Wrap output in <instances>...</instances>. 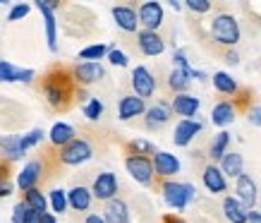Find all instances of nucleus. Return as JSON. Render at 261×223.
Listing matches in <instances>:
<instances>
[{"label": "nucleus", "instance_id": "nucleus-1", "mask_svg": "<svg viewBox=\"0 0 261 223\" xmlns=\"http://www.w3.org/2000/svg\"><path fill=\"white\" fill-rule=\"evenodd\" d=\"M211 36L223 46H235L240 41V24L232 15H216L211 22Z\"/></svg>", "mask_w": 261, "mask_h": 223}, {"label": "nucleus", "instance_id": "nucleus-2", "mask_svg": "<svg viewBox=\"0 0 261 223\" xmlns=\"http://www.w3.org/2000/svg\"><path fill=\"white\" fill-rule=\"evenodd\" d=\"M194 197H197V190L190 183H173L170 180V183L163 185V200H166L168 207L177 209V211H182Z\"/></svg>", "mask_w": 261, "mask_h": 223}, {"label": "nucleus", "instance_id": "nucleus-3", "mask_svg": "<svg viewBox=\"0 0 261 223\" xmlns=\"http://www.w3.org/2000/svg\"><path fill=\"white\" fill-rule=\"evenodd\" d=\"M91 156H94V152H91V144L87 139H72L67 146L60 149V161L67 163V166H80Z\"/></svg>", "mask_w": 261, "mask_h": 223}, {"label": "nucleus", "instance_id": "nucleus-4", "mask_svg": "<svg viewBox=\"0 0 261 223\" xmlns=\"http://www.w3.org/2000/svg\"><path fill=\"white\" fill-rule=\"evenodd\" d=\"M125 168H127V173L135 178L137 183H142V185H151V180H153V161L146 159V156H127L125 161Z\"/></svg>", "mask_w": 261, "mask_h": 223}, {"label": "nucleus", "instance_id": "nucleus-5", "mask_svg": "<svg viewBox=\"0 0 261 223\" xmlns=\"http://www.w3.org/2000/svg\"><path fill=\"white\" fill-rule=\"evenodd\" d=\"M91 194L101 202H113L118 194V178L113 173H98L91 185Z\"/></svg>", "mask_w": 261, "mask_h": 223}, {"label": "nucleus", "instance_id": "nucleus-6", "mask_svg": "<svg viewBox=\"0 0 261 223\" xmlns=\"http://www.w3.org/2000/svg\"><path fill=\"white\" fill-rule=\"evenodd\" d=\"M132 89H135V96H139V98H149L156 91V80L144 65L132 70Z\"/></svg>", "mask_w": 261, "mask_h": 223}, {"label": "nucleus", "instance_id": "nucleus-7", "mask_svg": "<svg viewBox=\"0 0 261 223\" xmlns=\"http://www.w3.org/2000/svg\"><path fill=\"white\" fill-rule=\"evenodd\" d=\"M137 15H139V22L144 24V29H146V32H156L161 24H163V5L156 3V0L144 3Z\"/></svg>", "mask_w": 261, "mask_h": 223}, {"label": "nucleus", "instance_id": "nucleus-8", "mask_svg": "<svg viewBox=\"0 0 261 223\" xmlns=\"http://www.w3.org/2000/svg\"><path fill=\"white\" fill-rule=\"evenodd\" d=\"M63 77H65V75H60V80L50 77V80H46V87H43L46 101L53 106V108H60V106H65V98H67V91H70Z\"/></svg>", "mask_w": 261, "mask_h": 223}, {"label": "nucleus", "instance_id": "nucleus-9", "mask_svg": "<svg viewBox=\"0 0 261 223\" xmlns=\"http://www.w3.org/2000/svg\"><path fill=\"white\" fill-rule=\"evenodd\" d=\"M199 98L197 96H190V94H177L173 98V104H170V108H173L175 115H182V120H194V115H197L199 111Z\"/></svg>", "mask_w": 261, "mask_h": 223}, {"label": "nucleus", "instance_id": "nucleus-10", "mask_svg": "<svg viewBox=\"0 0 261 223\" xmlns=\"http://www.w3.org/2000/svg\"><path fill=\"white\" fill-rule=\"evenodd\" d=\"M153 170L163 178H173L175 173H180V161L175 154H168V152H156L153 154Z\"/></svg>", "mask_w": 261, "mask_h": 223}, {"label": "nucleus", "instance_id": "nucleus-11", "mask_svg": "<svg viewBox=\"0 0 261 223\" xmlns=\"http://www.w3.org/2000/svg\"><path fill=\"white\" fill-rule=\"evenodd\" d=\"M199 132H201V122H197V120H180L173 132L175 146H187Z\"/></svg>", "mask_w": 261, "mask_h": 223}, {"label": "nucleus", "instance_id": "nucleus-12", "mask_svg": "<svg viewBox=\"0 0 261 223\" xmlns=\"http://www.w3.org/2000/svg\"><path fill=\"white\" fill-rule=\"evenodd\" d=\"M201 180H204V187L211 194H221V192L228 190V183H225V173H223L218 166H206L204 168V176H201Z\"/></svg>", "mask_w": 261, "mask_h": 223}, {"label": "nucleus", "instance_id": "nucleus-13", "mask_svg": "<svg viewBox=\"0 0 261 223\" xmlns=\"http://www.w3.org/2000/svg\"><path fill=\"white\" fill-rule=\"evenodd\" d=\"M118 115L120 120H132L137 115H146L144 98H139V96H122L118 104Z\"/></svg>", "mask_w": 261, "mask_h": 223}, {"label": "nucleus", "instance_id": "nucleus-14", "mask_svg": "<svg viewBox=\"0 0 261 223\" xmlns=\"http://www.w3.org/2000/svg\"><path fill=\"white\" fill-rule=\"evenodd\" d=\"M137 41H139V48H142L144 56H161L163 53V48H166V43H163V39H161L156 32H146V29H142L139 32V36H137Z\"/></svg>", "mask_w": 261, "mask_h": 223}, {"label": "nucleus", "instance_id": "nucleus-15", "mask_svg": "<svg viewBox=\"0 0 261 223\" xmlns=\"http://www.w3.org/2000/svg\"><path fill=\"white\" fill-rule=\"evenodd\" d=\"M235 192H238V200L245 204L247 209H252L256 204V183H254L252 178L242 173L238 178V183H235Z\"/></svg>", "mask_w": 261, "mask_h": 223}, {"label": "nucleus", "instance_id": "nucleus-16", "mask_svg": "<svg viewBox=\"0 0 261 223\" xmlns=\"http://www.w3.org/2000/svg\"><path fill=\"white\" fill-rule=\"evenodd\" d=\"M223 211L230 223H249V209L238 200V197H225L223 200Z\"/></svg>", "mask_w": 261, "mask_h": 223}, {"label": "nucleus", "instance_id": "nucleus-17", "mask_svg": "<svg viewBox=\"0 0 261 223\" xmlns=\"http://www.w3.org/2000/svg\"><path fill=\"white\" fill-rule=\"evenodd\" d=\"M101 77H106V70L101 67V63H80L74 67V80L80 84H94Z\"/></svg>", "mask_w": 261, "mask_h": 223}, {"label": "nucleus", "instance_id": "nucleus-18", "mask_svg": "<svg viewBox=\"0 0 261 223\" xmlns=\"http://www.w3.org/2000/svg\"><path fill=\"white\" fill-rule=\"evenodd\" d=\"M113 19L122 32H137V24H139V15L127 5H115L113 8Z\"/></svg>", "mask_w": 261, "mask_h": 223}, {"label": "nucleus", "instance_id": "nucleus-19", "mask_svg": "<svg viewBox=\"0 0 261 223\" xmlns=\"http://www.w3.org/2000/svg\"><path fill=\"white\" fill-rule=\"evenodd\" d=\"M36 8L41 10V15L46 19V39H48V48L50 51H58V34H56V15L53 10L48 8L46 0H36Z\"/></svg>", "mask_w": 261, "mask_h": 223}, {"label": "nucleus", "instance_id": "nucleus-20", "mask_svg": "<svg viewBox=\"0 0 261 223\" xmlns=\"http://www.w3.org/2000/svg\"><path fill=\"white\" fill-rule=\"evenodd\" d=\"M39 178H41V163L39 161H32V163H27V166L22 168V173L17 176V185H19L24 192H29L36 187Z\"/></svg>", "mask_w": 261, "mask_h": 223}, {"label": "nucleus", "instance_id": "nucleus-21", "mask_svg": "<svg viewBox=\"0 0 261 223\" xmlns=\"http://www.w3.org/2000/svg\"><path fill=\"white\" fill-rule=\"evenodd\" d=\"M103 218H106V223H129V209L122 200H113L106 204Z\"/></svg>", "mask_w": 261, "mask_h": 223}, {"label": "nucleus", "instance_id": "nucleus-22", "mask_svg": "<svg viewBox=\"0 0 261 223\" xmlns=\"http://www.w3.org/2000/svg\"><path fill=\"white\" fill-rule=\"evenodd\" d=\"M170 113H173V108L168 104H156V106H151V108H146V128L156 130L161 125H166L168 120H170Z\"/></svg>", "mask_w": 261, "mask_h": 223}, {"label": "nucleus", "instance_id": "nucleus-23", "mask_svg": "<svg viewBox=\"0 0 261 223\" xmlns=\"http://www.w3.org/2000/svg\"><path fill=\"white\" fill-rule=\"evenodd\" d=\"M232 120H235V108H232V104L221 101V104L214 106V111H211V122H214L216 128H225V125H230Z\"/></svg>", "mask_w": 261, "mask_h": 223}, {"label": "nucleus", "instance_id": "nucleus-24", "mask_svg": "<svg viewBox=\"0 0 261 223\" xmlns=\"http://www.w3.org/2000/svg\"><path fill=\"white\" fill-rule=\"evenodd\" d=\"M67 202H70V207L74 209V211H87L89 207H91V190H87V187H72L70 192H67Z\"/></svg>", "mask_w": 261, "mask_h": 223}, {"label": "nucleus", "instance_id": "nucleus-25", "mask_svg": "<svg viewBox=\"0 0 261 223\" xmlns=\"http://www.w3.org/2000/svg\"><path fill=\"white\" fill-rule=\"evenodd\" d=\"M242 168H245V161H242V154L232 152V154H225L221 161V170L225 176L230 178H240L242 176Z\"/></svg>", "mask_w": 261, "mask_h": 223}, {"label": "nucleus", "instance_id": "nucleus-26", "mask_svg": "<svg viewBox=\"0 0 261 223\" xmlns=\"http://www.w3.org/2000/svg\"><path fill=\"white\" fill-rule=\"evenodd\" d=\"M72 139H74V130L67 122H56L50 128V142L56 144V146H67Z\"/></svg>", "mask_w": 261, "mask_h": 223}, {"label": "nucleus", "instance_id": "nucleus-27", "mask_svg": "<svg viewBox=\"0 0 261 223\" xmlns=\"http://www.w3.org/2000/svg\"><path fill=\"white\" fill-rule=\"evenodd\" d=\"M190 82H192V70H177V67H173L170 77H168V87L173 89V91H177V94H185L187 87H190Z\"/></svg>", "mask_w": 261, "mask_h": 223}, {"label": "nucleus", "instance_id": "nucleus-28", "mask_svg": "<svg viewBox=\"0 0 261 223\" xmlns=\"http://www.w3.org/2000/svg\"><path fill=\"white\" fill-rule=\"evenodd\" d=\"M0 149H3V154H5L10 161H17V159H22L24 156L22 144H19V137H15V135L0 137Z\"/></svg>", "mask_w": 261, "mask_h": 223}, {"label": "nucleus", "instance_id": "nucleus-29", "mask_svg": "<svg viewBox=\"0 0 261 223\" xmlns=\"http://www.w3.org/2000/svg\"><path fill=\"white\" fill-rule=\"evenodd\" d=\"M111 48L103 46V43H96V46H89V48H82L80 51V58L82 63H98L101 58H108Z\"/></svg>", "mask_w": 261, "mask_h": 223}, {"label": "nucleus", "instance_id": "nucleus-30", "mask_svg": "<svg viewBox=\"0 0 261 223\" xmlns=\"http://www.w3.org/2000/svg\"><path fill=\"white\" fill-rule=\"evenodd\" d=\"M228 144H230V135L223 130V132H218L216 135V139L211 142V152H208V156L214 161H223V156H225V149H228Z\"/></svg>", "mask_w": 261, "mask_h": 223}, {"label": "nucleus", "instance_id": "nucleus-31", "mask_svg": "<svg viewBox=\"0 0 261 223\" xmlns=\"http://www.w3.org/2000/svg\"><path fill=\"white\" fill-rule=\"evenodd\" d=\"M214 87L221 91V94H235L238 91V82L230 77L228 72H216L214 75Z\"/></svg>", "mask_w": 261, "mask_h": 223}, {"label": "nucleus", "instance_id": "nucleus-32", "mask_svg": "<svg viewBox=\"0 0 261 223\" xmlns=\"http://www.w3.org/2000/svg\"><path fill=\"white\" fill-rule=\"evenodd\" d=\"M24 202H27V207L34 209L36 214H46V204H48V202H46V197H43V194L36 190V187L24 194Z\"/></svg>", "mask_w": 261, "mask_h": 223}, {"label": "nucleus", "instance_id": "nucleus-33", "mask_svg": "<svg viewBox=\"0 0 261 223\" xmlns=\"http://www.w3.org/2000/svg\"><path fill=\"white\" fill-rule=\"evenodd\" d=\"M50 207L56 214H65V209L70 207V202H67V192L56 187V190H50Z\"/></svg>", "mask_w": 261, "mask_h": 223}, {"label": "nucleus", "instance_id": "nucleus-34", "mask_svg": "<svg viewBox=\"0 0 261 223\" xmlns=\"http://www.w3.org/2000/svg\"><path fill=\"white\" fill-rule=\"evenodd\" d=\"M129 149L135 152V156H146V159H149V154H151V156L156 154V149H153V144L146 142V139H135V142L129 144Z\"/></svg>", "mask_w": 261, "mask_h": 223}, {"label": "nucleus", "instance_id": "nucleus-35", "mask_svg": "<svg viewBox=\"0 0 261 223\" xmlns=\"http://www.w3.org/2000/svg\"><path fill=\"white\" fill-rule=\"evenodd\" d=\"M84 115H87L89 120H98L103 115V104L98 98H89L87 106H84Z\"/></svg>", "mask_w": 261, "mask_h": 223}, {"label": "nucleus", "instance_id": "nucleus-36", "mask_svg": "<svg viewBox=\"0 0 261 223\" xmlns=\"http://www.w3.org/2000/svg\"><path fill=\"white\" fill-rule=\"evenodd\" d=\"M41 139H43V130H32L29 135H22V137H19V144H22V152H27V149H32L34 144H39Z\"/></svg>", "mask_w": 261, "mask_h": 223}, {"label": "nucleus", "instance_id": "nucleus-37", "mask_svg": "<svg viewBox=\"0 0 261 223\" xmlns=\"http://www.w3.org/2000/svg\"><path fill=\"white\" fill-rule=\"evenodd\" d=\"M108 60H111V65H118V67H127V63H129L127 53L118 51V48H111V53H108Z\"/></svg>", "mask_w": 261, "mask_h": 223}, {"label": "nucleus", "instance_id": "nucleus-38", "mask_svg": "<svg viewBox=\"0 0 261 223\" xmlns=\"http://www.w3.org/2000/svg\"><path fill=\"white\" fill-rule=\"evenodd\" d=\"M185 5H187L192 12H208V10H211V3H208V0H187Z\"/></svg>", "mask_w": 261, "mask_h": 223}, {"label": "nucleus", "instance_id": "nucleus-39", "mask_svg": "<svg viewBox=\"0 0 261 223\" xmlns=\"http://www.w3.org/2000/svg\"><path fill=\"white\" fill-rule=\"evenodd\" d=\"M27 211H29L27 202H19V204H15V209H12V223H24V216H27Z\"/></svg>", "mask_w": 261, "mask_h": 223}, {"label": "nucleus", "instance_id": "nucleus-40", "mask_svg": "<svg viewBox=\"0 0 261 223\" xmlns=\"http://www.w3.org/2000/svg\"><path fill=\"white\" fill-rule=\"evenodd\" d=\"M29 15V5H15V8L10 10V15H8V19L10 22H17V19H22V17H27Z\"/></svg>", "mask_w": 261, "mask_h": 223}, {"label": "nucleus", "instance_id": "nucleus-41", "mask_svg": "<svg viewBox=\"0 0 261 223\" xmlns=\"http://www.w3.org/2000/svg\"><path fill=\"white\" fill-rule=\"evenodd\" d=\"M173 65L177 67V70H192L190 65H187V58H185V53H182V51H175V53H173Z\"/></svg>", "mask_w": 261, "mask_h": 223}, {"label": "nucleus", "instance_id": "nucleus-42", "mask_svg": "<svg viewBox=\"0 0 261 223\" xmlns=\"http://www.w3.org/2000/svg\"><path fill=\"white\" fill-rule=\"evenodd\" d=\"M249 122L256 125V128H261V106H254L252 111H249Z\"/></svg>", "mask_w": 261, "mask_h": 223}, {"label": "nucleus", "instance_id": "nucleus-43", "mask_svg": "<svg viewBox=\"0 0 261 223\" xmlns=\"http://www.w3.org/2000/svg\"><path fill=\"white\" fill-rule=\"evenodd\" d=\"M8 194H12V185L8 180H0V197H8Z\"/></svg>", "mask_w": 261, "mask_h": 223}, {"label": "nucleus", "instance_id": "nucleus-44", "mask_svg": "<svg viewBox=\"0 0 261 223\" xmlns=\"http://www.w3.org/2000/svg\"><path fill=\"white\" fill-rule=\"evenodd\" d=\"M225 63H228V65H238L240 63V56L235 53V51H228V53H225Z\"/></svg>", "mask_w": 261, "mask_h": 223}, {"label": "nucleus", "instance_id": "nucleus-45", "mask_svg": "<svg viewBox=\"0 0 261 223\" xmlns=\"http://www.w3.org/2000/svg\"><path fill=\"white\" fill-rule=\"evenodd\" d=\"M84 223H106V218H103V216H98V214H89Z\"/></svg>", "mask_w": 261, "mask_h": 223}, {"label": "nucleus", "instance_id": "nucleus-46", "mask_svg": "<svg viewBox=\"0 0 261 223\" xmlns=\"http://www.w3.org/2000/svg\"><path fill=\"white\" fill-rule=\"evenodd\" d=\"M39 223H56V216L46 211V214H41V221Z\"/></svg>", "mask_w": 261, "mask_h": 223}, {"label": "nucleus", "instance_id": "nucleus-47", "mask_svg": "<svg viewBox=\"0 0 261 223\" xmlns=\"http://www.w3.org/2000/svg\"><path fill=\"white\" fill-rule=\"evenodd\" d=\"M249 223H261V211H249Z\"/></svg>", "mask_w": 261, "mask_h": 223}, {"label": "nucleus", "instance_id": "nucleus-48", "mask_svg": "<svg viewBox=\"0 0 261 223\" xmlns=\"http://www.w3.org/2000/svg\"><path fill=\"white\" fill-rule=\"evenodd\" d=\"M192 77H194V80H199V82H204L206 80V75L201 70H192Z\"/></svg>", "mask_w": 261, "mask_h": 223}, {"label": "nucleus", "instance_id": "nucleus-49", "mask_svg": "<svg viewBox=\"0 0 261 223\" xmlns=\"http://www.w3.org/2000/svg\"><path fill=\"white\" fill-rule=\"evenodd\" d=\"M163 221H166V223H185L182 218H177V216H166Z\"/></svg>", "mask_w": 261, "mask_h": 223}, {"label": "nucleus", "instance_id": "nucleus-50", "mask_svg": "<svg viewBox=\"0 0 261 223\" xmlns=\"http://www.w3.org/2000/svg\"><path fill=\"white\" fill-rule=\"evenodd\" d=\"M170 8H173V10H180L182 5H180V3H177V0H170Z\"/></svg>", "mask_w": 261, "mask_h": 223}, {"label": "nucleus", "instance_id": "nucleus-51", "mask_svg": "<svg viewBox=\"0 0 261 223\" xmlns=\"http://www.w3.org/2000/svg\"><path fill=\"white\" fill-rule=\"evenodd\" d=\"M0 82H3V75H0Z\"/></svg>", "mask_w": 261, "mask_h": 223}]
</instances>
